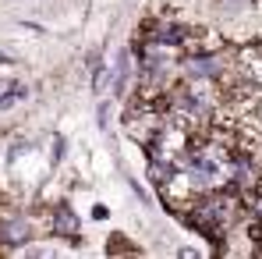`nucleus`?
<instances>
[{"label":"nucleus","mask_w":262,"mask_h":259,"mask_svg":"<svg viewBox=\"0 0 262 259\" xmlns=\"http://www.w3.org/2000/svg\"><path fill=\"white\" fill-rule=\"evenodd\" d=\"M25 96H29V89L21 86V82H14V86H7L4 92H0V110H11V107H14L18 99H25Z\"/></svg>","instance_id":"obj_3"},{"label":"nucleus","mask_w":262,"mask_h":259,"mask_svg":"<svg viewBox=\"0 0 262 259\" xmlns=\"http://www.w3.org/2000/svg\"><path fill=\"white\" fill-rule=\"evenodd\" d=\"M181 75L188 82H223L227 61H223V53H216V50H199V53H188L181 61Z\"/></svg>","instance_id":"obj_1"},{"label":"nucleus","mask_w":262,"mask_h":259,"mask_svg":"<svg viewBox=\"0 0 262 259\" xmlns=\"http://www.w3.org/2000/svg\"><path fill=\"white\" fill-rule=\"evenodd\" d=\"M78 227H82V220L78 213L71 210V206H53V213H50V231H53V238H78Z\"/></svg>","instance_id":"obj_2"}]
</instances>
